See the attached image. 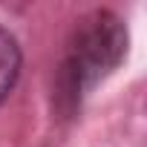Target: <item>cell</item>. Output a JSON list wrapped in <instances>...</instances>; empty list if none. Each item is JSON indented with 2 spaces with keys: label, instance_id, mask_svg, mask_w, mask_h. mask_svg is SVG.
Listing matches in <instances>:
<instances>
[{
  "label": "cell",
  "instance_id": "1",
  "mask_svg": "<svg viewBox=\"0 0 147 147\" xmlns=\"http://www.w3.org/2000/svg\"><path fill=\"white\" fill-rule=\"evenodd\" d=\"M127 55V26L118 15L101 9L81 18L66 38L55 87L52 104L63 118L75 115L84 98L110 75Z\"/></svg>",
  "mask_w": 147,
  "mask_h": 147
},
{
  "label": "cell",
  "instance_id": "2",
  "mask_svg": "<svg viewBox=\"0 0 147 147\" xmlns=\"http://www.w3.org/2000/svg\"><path fill=\"white\" fill-rule=\"evenodd\" d=\"M20 63H23V55H20L15 35L0 26V104L15 90V84L20 78Z\"/></svg>",
  "mask_w": 147,
  "mask_h": 147
}]
</instances>
